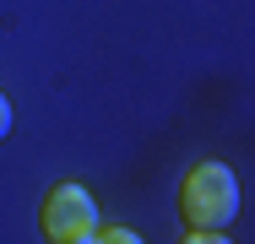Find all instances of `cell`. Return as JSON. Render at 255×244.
Segmentation results:
<instances>
[{"label":"cell","mask_w":255,"mask_h":244,"mask_svg":"<svg viewBox=\"0 0 255 244\" xmlns=\"http://www.w3.org/2000/svg\"><path fill=\"white\" fill-rule=\"evenodd\" d=\"M44 234L54 244H87L98 234V206L82 185H54L44 201Z\"/></svg>","instance_id":"cell-2"},{"label":"cell","mask_w":255,"mask_h":244,"mask_svg":"<svg viewBox=\"0 0 255 244\" xmlns=\"http://www.w3.org/2000/svg\"><path fill=\"white\" fill-rule=\"evenodd\" d=\"M179 206H185V223H190L196 234L223 239V228L239 217V179H234L223 163H196V168L185 174Z\"/></svg>","instance_id":"cell-1"},{"label":"cell","mask_w":255,"mask_h":244,"mask_svg":"<svg viewBox=\"0 0 255 244\" xmlns=\"http://www.w3.org/2000/svg\"><path fill=\"white\" fill-rule=\"evenodd\" d=\"M11 136V103H5V93H0V141Z\"/></svg>","instance_id":"cell-3"}]
</instances>
